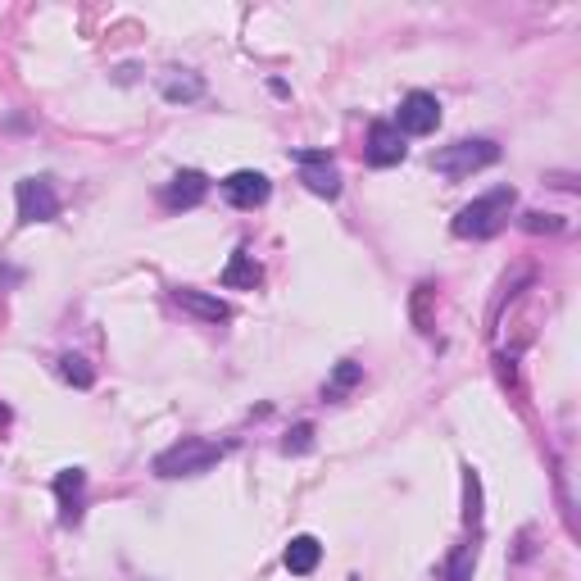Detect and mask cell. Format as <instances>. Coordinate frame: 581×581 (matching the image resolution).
I'll list each match as a JSON object with an SVG mask.
<instances>
[{
    "label": "cell",
    "instance_id": "cell-1",
    "mask_svg": "<svg viewBox=\"0 0 581 581\" xmlns=\"http://www.w3.org/2000/svg\"><path fill=\"white\" fill-rule=\"evenodd\" d=\"M513 200H518L513 187H495V191H486V196H477L473 205H463L459 214H454V237H463V241L495 237L504 227V218H509Z\"/></svg>",
    "mask_w": 581,
    "mask_h": 581
},
{
    "label": "cell",
    "instance_id": "cell-2",
    "mask_svg": "<svg viewBox=\"0 0 581 581\" xmlns=\"http://www.w3.org/2000/svg\"><path fill=\"white\" fill-rule=\"evenodd\" d=\"M223 445L214 441H200V436H182L178 445H168V450L155 454V473L159 477H200L209 473L218 459H223Z\"/></svg>",
    "mask_w": 581,
    "mask_h": 581
},
{
    "label": "cell",
    "instance_id": "cell-3",
    "mask_svg": "<svg viewBox=\"0 0 581 581\" xmlns=\"http://www.w3.org/2000/svg\"><path fill=\"white\" fill-rule=\"evenodd\" d=\"M495 159H500V146H495L491 137H463L454 141V146H441L432 155V168L436 173H445V178H473L477 168H491Z\"/></svg>",
    "mask_w": 581,
    "mask_h": 581
},
{
    "label": "cell",
    "instance_id": "cell-4",
    "mask_svg": "<svg viewBox=\"0 0 581 581\" xmlns=\"http://www.w3.org/2000/svg\"><path fill=\"white\" fill-rule=\"evenodd\" d=\"M14 200H19V223H50L60 218V191L50 178H23L14 187Z\"/></svg>",
    "mask_w": 581,
    "mask_h": 581
},
{
    "label": "cell",
    "instance_id": "cell-5",
    "mask_svg": "<svg viewBox=\"0 0 581 581\" xmlns=\"http://www.w3.org/2000/svg\"><path fill=\"white\" fill-rule=\"evenodd\" d=\"M296 164H300V182H305L314 196L336 200L341 196V168L327 150H296Z\"/></svg>",
    "mask_w": 581,
    "mask_h": 581
},
{
    "label": "cell",
    "instance_id": "cell-6",
    "mask_svg": "<svg viewBox=\"0 0 581 581\" xmlns=\"http://www.w3.org/2000/svg\"><path fill=\"white\" fill-rule=\"evenodd\" d=\"M395 128H400L404 137H427V132H436L441 128V100H436L432 91H409V96L400 100Z\"/></svg>",
    "mask_w": 581,
    "mask_h": 581
},
{
    "label": "cell",
    "instance_id": "cell-7",
    "mask_svg": "<svg viewBox=\"0 0 581 581\" xmlns=\"http://www.w3.org/2000/svg\"><path fill=\"white\" fill-rule=\"evenodd\" d=\"M368 164L373 168H391V164H400L404 155H409V146H404V132L395 128V123H386V119H377L373 128H368Z\"/></svg>",
    "mask_w": 581,
    "mask_h": 581
},
{
    "label": "cell",
    "instance_id": "cell-8",
    "mask_svg": "<svg viewBox=\"0 0 581 581\" xmlns=\"http://www.w3.org/2000/svg\"><path fill=\"white\" fill-rule=\"evenodd\" d=\"M223 196H227V205H237V209H259L273 196V182L264 173H255V168H241V173H232L223 182Z\"/></svg>",
    "mask_w": 581,
    "mask_h": 581
},
{
    "label": "cell",
    "instance_id": "cell-9",
    "mask_svg": "<svg viewBox=\"0 0 581 581\" xmlns=\"http://www.w3.org/2000/svg\"><path fill=\"white\" fill-rule=\"evenodd\" d=\"M209 196V178L205 173H196V168H182V173H173V182L164 187V209H196L200 200Z\"/></svg>",
    "mask_w": 581,
    "mask_h": 581
},
{
    "label": "cell",
    "instance_id": "cell-10",
    "mask_svg": "<svg viewBox=\"0 0 581 581\" xmlns=\"http://www.w3.org/2000/svg\"><path fill=\"white\" fill-rule=\"evenodd\" d=\"M82 486H87V473H82V468H60V477H55V495H60V522L64 527H78L82 522Z\"/></svg>",
    "mask_w": 581,
    "mask_h": 581
},
{
    "label": "cell",
    "instance_id": "cell-11",
    "mask_svg": "<svg viewBox=\"0 0 581 581\" xmlns=\"http://www.w3.org/2000/svg\"><path fill=\"white\" fill-rule=\"evenodd\" d=\"M173 300H178V305L187 309V314L205 318V323H227V318H232V309H227L218 296H205V291H191V286H178V291H173Z\"/></svg>",
    "mask_w": 581,
    "mask_h": 581
},
{
    "label": "cell",
    "instance_id": "cell-12",
    "mask_svg": "<svg viewBox=\"0 0 581 581\" xmlns=\"http://www.w3.org/2000/svg\"><path fill=\"white\" fill-rule=\"evenodd\" d=\"M259 282H264V268L255 264V255H250L246 246H241L237 255H232V264L223 268V286L227 291H255Z\"/></svg>",
    "mask_w": 581,
    "mask_h": 581
},
{
    "label": "cell",
    "instance_id": "cell-13",
    "mask_svg": "<svg viewBox=\"0 0 581 581\" xmlns=\"http://www.w3.org/2000/svg\"><path fill=\"white\" fill-rule=\"evenodd\" d=\"M318 559H323V545L314 536H296V541L286 545V572L291 577H309L318 568Z\"/></svg>",
    "mask_w": 581,
    "mask_h": 581
},
{
    "label": "cell",
    "instance_id": "cell-14",
    "mask_svg": "<svg viewBox=\"0 0 581 581\" xmlns=\"http://www.w3.org/2000/svg\"><path fill=\"white\" fill-rule=\"evenodd\" d=\"M359 382H364V368H359L355 359H341V364L332 368V377H327L323 395H327V400H341V395L350 391V386H359Z\"/></svg>",
    "mask_w": 581,
    "mask_h": 581
},
{
    "label": "cell",
    "instance_id": "cell-15",
    "mask_svg": "<svg viewBox=\"0 0 581 581\" xmlns=\"http://www.w3.org/2000/svg\"><path fill=\"white\" fill-rule=\"evenodd\" d=\"M200 96H205V82L200 78H178V73L164 78V100H173V105L178 100H200Z\"/></svg>",
    "mask_w": 581,
    "mask_h": 581
},
{
    "label": "cell",
    "instance_id": "cell-16",
    "mask_svg": "<svg viewBox=\"0 0 581 581\" xmlns=\"http://www.w3.org/2000/svg\"><path fill=\"white\" fill-rule=\"evenodd\" d=\"M473 563H477V545H459L454 559L445 563V581H473Z\"/></svg>",
    "mask_w": 581,
    "mask_h": 581
},
{
    "label": "cell",
    "instance_id": "cell-17",
    "mask_svg": "<svg viewBox=\"0 0 581 581\" xmlns=\"http://www.w3.org/2000/svg\"><path fill=\"white\" fill-rule=\"evenodd\" d=\"M60 377H64V382H73V386H82V391L96 382V373L87 368V359H78V355H64L60 359Z\"/></svg>",
    "mask_w": 581,
    "mask_h": 581
},
{
    "label": "cell",
    "instance_id": "cell-18",
    "mask_svg": "<svg viewBox=\"0 0 581 581\" xmlns=\"http://www.w3.org/2000/svg\"><path fill=\"white\" fill-rule=\"evenodd\" d=\"M309 445H314V427H309V423H300V427H291V432H286L282 450H286V454H305Z\"/></svg>",
    "mask_w": 581,
    "mask_h": 581
},
{
    "label": "cell",
    "instance_id": "cell-19",
    "mask_svg": "<svg viewBox=\"0 0 581 581\" xmlns=\"http://www.w3.org/2000/svg\"><path fill=\"white\" fill-rule=\"evenodd\" d=\"M559 218L554 214H527V232H559Z\"/></svg>",
    "mask_w": 581,
    "mask_h": 581
},
{
    "label": "cell",
    "instance_id": "cell-20",
    "mask_svg": "<svg viewBox=\"0 0 581 581\" xmlns=\"http://www.w3.org/2000/svg\"><path fill=\"white\" fill-rule=\"evenodd\" d=\"M5 423H10V409H5V404H0V427H5Z\"/></svg>",
    "mask_w": 581,
    "mask_h": 581
}]
</instances>
